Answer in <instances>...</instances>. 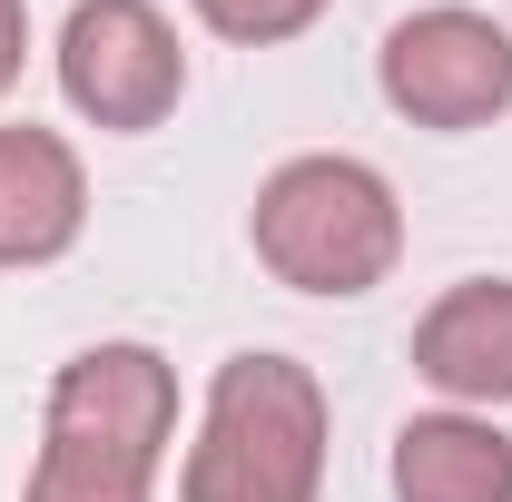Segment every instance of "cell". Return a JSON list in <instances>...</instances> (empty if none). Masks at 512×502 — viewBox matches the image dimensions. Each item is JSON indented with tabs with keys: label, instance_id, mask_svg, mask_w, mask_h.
<instances>
[{
	"label": "cell",
	"instance_id": "1",
	"mask_svg": "<svg viewBox=\"0 0 512 502\" xmlns=\"http://www.w3.org/2000/svg\"><path fill=\"white\" fill-rule=\"evenodd\" d=\"M178 443V365L138 335L79 345L40 394V453L20 502H158Z\"/></svg>",
	"mask_w": 512,
	"mask_h": 502
},
{
	"label": "cell",
	"instance_id": "2",
	"mask_svg": "<svg viewBox=\"0 0 512 502\" xmlns=\"http://www.w3.org/2000/svg\"><path fill=\"white\" fill-rule=\"evenodd\" d=\"M325 443H335V404L316 365L247 345L207 375L178 502H325Z\"/></svg>",
	"mask_w": 512,
	"mask_h": 502
},
{
	"label": "cell",
	"instance_id": "3",
	"mask_svg": "<svg viewBox=\"0 0 512 502\" xmlns=\"http://www.w3.org/2000/svg\"><path fill=\"white\" fill-rule=\"evenodd\" d=\"M247 247L286 296L345 306V296H375L384 276L404 266V197H394V178L375 158L306 148V158H276L256 178Z\"/></svg>",
	"mask_w": 512,
	"mask_h": 502
},
{
	"label": "cell",
	"instance_id": "4",
	"mask_svg": "<svg viewBox=\"0 0 512 502\" xmlns=\"http://www.w3.org/2000/svg\"><path fill=\"white\" fill-rule=\"evenodd\" d=\"M375 89L404 128L434 138H473L512 109V30L473 0H424L384 30L375 50Z\"/></svg>",
	"mask_w": 512,
	"mask_h": 502
},
{
	"label": "cell",
	"instance_id": "5",
	"mask_svg": "<svg viewBox=\"0 0 512 502\" xmlns=\"http://www.w3.org/2000/svg\"><path fill=\"white\" fill-rule=\"evenodd\" d=\"M50 69H60V99L109 138H148L188 99V50L158 0H69Z\"/></svg>",
	"mask_w": 512,
	"mask_h": 502
},
{
	"label": "cell",
	"instance_id": "6",
	"mask_svg": "<svg viewBox=\"0 0 512 502\" xmlns=\"http://www.w3.org/2000/svg\"><path fill=\"white\" fill-rule=\"evenodd\" d=\"M89 227V168L60 128L10 119L0 128V276L60 266Z\"/></svg>",
	"mask_w": 512,
	"mask_h": 502
},
{
	"label": "cell",
	"instance_id": "7",
	"mask_svg": "<svg viewBox=\"0 0 512 502\" xmlns=\"http://www.w3.org/2000/svg\"><path fill=\"white\" fill-rule=\"evenodd\" d=\"M414 375L453 414H503L512 404V276H463L414 315Z\"/></svg>",
	"mask_w": 512,
	"mask_h": 502
},
{
	"label": "cell",
	"instance_id": "8",
	"mask_svg": "<svg viewBox=\"0 0 512 502\" xmlns=\"http://www.w3.org/2000/svg\"><path fill=\"white\" fill-rule=\"evenodd\" d=\"M394 502H512V434L493 414H404L394 453H384Z\"/></svg>",
	"mask_w": 512,
	"mask_h": 502
},
{
	"label": "cell",
	"instance_id": "9",
	"mask_svg": "<svg viewBox=\"0 0 512 502\" xmlns=\"http://www.w3.org/2000/svg\"><path fill=\"white\" fill-rule=\"evenodd\" d=\"M197 30L207 40H227V50H286V40H306L335 0H188Z\"/></svg>",
	"mask_w": 512,
	"mask_h": 502
},
{
	"label": "cell",
	"instance_id": "10",
	"mask_svg": "<svg viewBox=\"0 0 512 502\" xmlns=\"http://www.w3.org/2000/svg\"><path fill=\"white\" fill-rule=\"evenodd\" d=\"M20 69H30V0H0V99L20 89Z\"/></svg>",
	"mask_w": 512,
	"mask_h": 502
}]
</instances>
